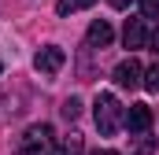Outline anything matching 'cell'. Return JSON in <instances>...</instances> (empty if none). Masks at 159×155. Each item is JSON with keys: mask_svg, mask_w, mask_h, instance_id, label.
Wrapping results in <instances>:
<instances>
[{"mask_svg": "<svg viewBox=\"0 0 159 155\" xmlns=\"http://www.w3.org/2000/svg\"><path fill=\"white\" fill-rule=\"evenodd\" d=\"M93 122H96V129L104 137H115L122 129V122H126V107H122L111 92H100L96 104H93Z\"/></svg>", "mask_w": 159, "mask_h": 155, "instance_id": "1", "label": "cell"}, {"mask_svg": "<svg viewBox=\"0 0 159 155\" xmlns=\"http://www.w3.org/2000/svg\"><path fill=\"white\" fill-rule=\"evenodd\" d=\"M144 89H148V92H159V63H152V67L144 70Z\"/></svg>", "mask_w": 159, "mask_h": 155, "instance_id": "11", "label": "cell"}, {"mask_svg": "<svg viewBox=\"0 0 159 155\" xmlns=\"http://www.w3.org/2000/svg\"><path fill=\"white\" fill-rule=\"evenodd\" d=\"M148 48H152V52H156V55H159V26H156V30H152V33H148Z\"/></svg>", "mask_w": 159, "mask_h": 155, "instance_id": "13", "label": "cell"}, {"mask_svg": "<svg viewBox=\"0 0 159 155\" xmlns=\"http://www.w3.org/2000/svg\"><path fill=\"white\" fill-rule=\"evenodd\" d=\"M59 115L67 118V122H74V118L81 115V100H74V96H70V100H63V107H59Z\"/></svg>", "mask_w": 159, "mask_h": 155, "instance_id": "10", "label": "cell"}, {"mask_svg": "<svg viewBox=\"0 0 159 155\" xmlns=\"http://www.w3.org/2000/svg\"><path fill=\"white\" fill-rule=\"evenodd\" d=\"M48 155H85V140H81L78 133H70V137H63Z\"/></svg>", "mask_w": 159, "mask_h": 155, "instance_id": "8", "label": "cell"}, {"mask_svg": "<svg viewBox=\"0 0 159 155\" xmlns=\"http://www.w3.org/2000/svg\"><path fill=\"white\" fill-rule=\"evenodd\" d=\"M93 155H119V152H93Z\"/></svg>", "mask_w": 159, "mask_h": 155, "instance_id": "15", "label": "cell"}, {"mask_svg": "<svg viewBox=\"0 0 159 155\" xmlns=\"http://www.w3.org/2000/svg\"><path fill=\"white\" fill-rule=\"evenodd\" d=\"M122 126H126L129 133H148V126H152V107H148V104H129Z\"/></svg>", "mask_w": 159, "mask_h": 155, "instance_id": "5", "label": "cell"}, {"mask_svg": "<svg viewBox=\"0 0 159 155\" xmlns=\"http://www.w3.org/2000/svg\"><path fill=\"white\" fill-rule=\"evenodd\" d=\"M0 70H4V67H0Z\"/></svg>", "mask_w": 159, "mask_h": 155, "instance_id": "16", "label": "cell"}, {"mask_svg": "<svg viewBox=\"0 0 159 155\" xmlns=\"http://www.w3.org/2000/svg\"><path fill=\"white\" fill-rule=\"evenodd\" d=\"M107 4H111V7H115V11H126V7H129V4H133V0H107Z\"/></svg>", "mask_w": 159, "mask_h": 155, "instance_id": "14", "label": "cell"}, {"mask_svg": "<svg viewBox=\"0 0 159 155\" xmlns=\"http://www.w3.org/2000/svg\"><path fill=\"white\" fill-rule=\"evenodd\" d=\"M122 44H126V48H144V44H148L144 19H129V22H126V30H122Z\"/></svg>", "mask_w": 159, "mask_h": 155, "instance_id": "7", "label": "cell"}, {"mask_svg": "<svg viewBox=\"0 0 159 155\" xmlns=\"http://www.w3.org/2000/svg\"><path fill=\"white\" fill-rule=\"evenodd\" d=\"M63 63H67V52H63L59 44H44L37 55H34V67H37L41 74H59Z\"/></svg>", "mask_w": 159, "mask_h": 155, "instance_id": "4", "label": "cell"}, {"mask_svg": "<svg viewBox=\"0 0 159 155\" xmlns=\"http://www.w3.org/2000/svg\"><path fill=\"white\" fill-rule=\"evenodd\" d=\"M48 148H52V126H48V122H34V126L19 137L15 155H44Z\"/></svg>", "mask_w": 159, "mask_h": 155, "instance_id": "2", "label": "cell"}, {"mask_svg": "<svg viewBox=\"0 0 159 155\" xmlns=\"http://www.w3.org/2000/svg\"><path fill=\"white\" fill-rule=\"evenodd\" d=\"M111 78H115L119 89H137V85H144V67L129 55V59H122L119 67H115V74H111Z\"/></svg>", "mask_w": 159, "mask_h": 155, "instance_id": "3", "label": "cell"}, {"mask_svg": "<svg viewBox=\"0 0 159 155\" xmlns=\"http://www.w3.org/2000/svg\"><path fill=\"white\" fill-rule=\"evenodd\" d=\"M111 37H115V30H111V22H107V19H96V22L85 30V44H89V48H107Z\"/></svg>", "mask_w": 159, "mask_h": 155, "instance_id": "6", "label": "cell"}, {"mask_svg": "<svg viewBox=\"0 0 159 155\" xmlns=\"http://www.w3.org/2000/svg\"><path fill=\"white\" fill-rule=\"evenodd\" d=\"M141 15L144 19H159V0H141Z\"/></svg>", "mask_w": 159, "mask_h": 155, "instance_id": "12", "label": "cell"}, {"mask_svg": "<svg viewBox=\"0 0 159 155\" xmlns=\"http://www.w3.org/2000/svg\"><path fill=\"white\" fill-rule=\"evenodd\" d=\"M96 0H59L56 4V11L59 15H74V11H81V7H93Z\"/></svg>", "mask_w": 159, "mask_h": 155, "instance_id": "9", "label": "cell"}]
</instances>
